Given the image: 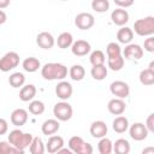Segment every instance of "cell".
I'll list each match as a JSON object with an SVG mask.
<instances>
[{"mask_svg": "<svg viewBox=\"0 0 154 154\" xmlns=\"http://www.w3.org/2000/svg\"><path fill=\"white\" fill-rule=\"evenodd\" d=\"M19 64V54L17 52H7L0 58V71L8 72Z\"/></svg>", "mask_w": 154, "mask_h": 154, "instance_id": "4", "label": "cell"}, {"mask_svg": "<svg viewBox=\"0 0 154 154\" xmlns=\"http://www.w3.org/2000/svg\"><path fill=\"white\" fill-rule=\"evenodd\" d=\"M23 69L24 71L29 72V73H32V72H36L40 67H41V63L37 58H34V57H29V58H25L23 60Z\"/></svg>", "mask_w": 154, "mask_h": 154, "instance_id": "20", "label": "cell"}, {"mask_svg": "<svg viewBox=\"0 0 154 154\" xmlns=\"http://www.w3.org/2000/svg\"><path fill=\"white\" fill-rule=\"evenodd\" d=\"M73 43V37L70 32L65 31V32H61L58 38H57V45L59 48H63V49H66L69 47H71V45Z\"/></svg>", "mask_w": 154, "mask_h": 154, "instance_id": "24", "label": "cell"}, {"mask_svg": "<svg viewBox=\"0 0 154 154\" xmlns=\"http://www.w3.org/2000/svg\"><path fill=\"white\" fill-rule=\"evenodd\" d=\"M143 57V48L137 43H128L123 51V58L128 60H140Z\"/></svg>", "mask_w": 154, "mask_h": 154, "instance_id": "7", "label": "cell"}, {"mask_svg": "<svg viewBox=\"0 0 154 154\" xmlns=\"http://www.w3.org/2000/svg\"><path fill=\"white\" fill-rule=\"evenodd\" d=\"M73 88L70 82L61 79L55 87V94L60 100H69L72 96Z\"/></svg>", "mask_w": 154, "mask_h": 154, "instance_id": "9", "label": "cell"}, {"mask_svg": "<svg viewBox=\"0 0 154 154\" xmlns=\"http://www.w3.org/2000/svg\"><path fill=\"white\" fill-rule=\"evenodd\" d=\"M97 150L100 154H109L113 152V143L109 138H107L106 136L105 137H101L99 143H97Z\"/></svg>", "mask_w": 154, "mask_h": 154, "instance_id": "28", "label": "cell"}, {"mask_svg": "<svg viewBox=\"0 0 154 154\" xmlns=\"http://www.w3.org/2000/svg\"><path fill=\"white\" fill-rule=\"evenodd\" d=\"M116 5H118L119 7L122 8H126V7H130L134 5V1L135 0H113Z\"/></svg>", "mask_w": 154, "mask_h": 154, "instance_id": "39", "label": "cell"}, {"mask_svg": "<svg viewBox=\"0 0 154 154\" xmlns=\"http://www.w3.org/2000/svg\"><path fill=\"white\" fill-rule=\"evenodd\" d=\"M69 75H70V77H71L72 81L78 82V81H82V79L84 78V76H85V70H84V67H83L82 65L75 64V65H72V66L70 67Z\"/></svg>", "mask_w": 154, "mask_h": 154, "instance_id": "23", "label": "cell"}, {"mask_svg": "<svg viewBox=\"0 0 154 154\" xmlns=\"http://www.w3.org/2000/svg\"><path fill=\"white\" fill-rule=\"evenodd\" d=\"M134 38V30L128 28V26H123L118 30L117 32V40L118 42L120 43H124V45H128L132 41Z\"/></svg>", "mask_w": 154, "mask_h": 154, "instance_id": "19", "label": "cell"}, {"mask_svg": "<svg viewBox=\"0 0 154 154\" xmlns=\"http://www.w3.org/2000/svg\"><path fill=\"white\" fill-rule=\"evenodd\" d=\"M91 153H93V147L90 143H87V142H84L82 144V147L78 152V154H91Z\"/></svg>", "mask_w": 154, "mask_h": 154, "instance_id": "40", "label": "cell"}, {"mask_svg": "<svg viewBox=\"0 0 154 154\" xmlns=\"http://www.w3.org/2000/svg\"><path fill=\"white\" fill-rule=\"evenodd\" d=\"M59 128H60V124H59L58 119H47L43 122V124L41 126V131L43 135L51 136V135L57 134Z\"/></svg>", "mask_w": 154, "mask_h": 154, "instance_id": "17", "label": "cell"}, {"mask_svg": "<svg viewBox=\"0 0 154 154\" xmlns=\"http://www.w3.org/2000/svg\"><path fill=\"white\" fill-rule=\"evenodd\" d=\"M53 114H54L55 119H58L59 122H67V120H70L72 118L73 109H72V106L69 102L63 100V101H60V102L54 105Z\"/></svg>", "mask_w": 154, "mask_h": 154, "instance_id": "3", "label": "cell"}, {"mask_svg": "<svg viewBox=\"0 0 154 154\" xmlns=\"http://www.w3.org/2000/svg\"><path fill=\"white\" fill-rule=\"evenodd\" d=\"M129 134H130V137L135 141H143L147 138L149 131L147 130L146 125L143 123H134L132 125H129Z\"/></svg>", "mask_w": 154, "mask_h": 154, "instance_id": "8", "label": "cell"}, {"mask_svg": "<svg viewBox=\"0 0 154 154\" xmlns=\"http://www.w3.org/2000/svg\"><path fill=\"white\" fill-rule=\"evenodd\" d=\"M29 150L31 154H43L46 150V147L42 142L41 137H32V141L29 146Z\"/></svg>", "mask_w": 154, "mask_h": 154, "instance_id": "27", "label": "cell"}, {"mask_svg": "<svg viewBox=\"0 0 154 154\" xmlns=\"http://www.w3.org/2000/svg\"><path fill=\"white\" fill-rule=\"evenodd\" d=\"M107 73H108V70L106 67L105 64H100V65H93L91 70H90V75L96 81H102L107 77Z\"/></svg>", "mask_w": 154, "mask_h": 154, "instance_id": "22", "label": "cell"}, {"mask_svg": "<svg viewBox=\"0 0 154 154\" xmlns=\"http://www.w3.org/2000/svg\"><path fill=\"white\" fill-rule=\"evenodd\" d=\"M36 43L42 49H51V48H53V46L55 43V40H54V37L51 32L42 31L36 36Z\"/></svg>", "mask_w": 154, "mask_h": 154, "instance_id": "11", "label": "cell"}, {"mask_svg": "<svg viewBox=\"0 0 154 154\" xmlns=\"http://www.w3.org/2000/svg\"><path fill=\"white\" fill-rule=\"evenodd\" d=\"M89 60H90V64L91 65H100V64H105L106 57H105V53L102 51L96 49V51H93L90 53Z\"/></svg>", "mask_w": 154, "mask_h": 154, "instance_id": "31", "label": "cell"}, {"mask_svg": "<svg viewBox=\"0 0 154 154\" xmlns=\"http://www.w3.org/2000/svg\"><path fill=\"white\" fill-rule=\"evenodd\" d=\"M28 122V111L24 108H16L11 113V123L18 128L24 125Z\"/></svg>", "mask_w": 154, "mask_h": 154, "instance_id": "15", "label": "cell"}, {"mask_svg": "<svg viewBox=\"0 0 154 154\" xmlns=\"http://www.w3.org/2000/svg\"><path fill=\"white\" fill-rule=\"evenodd\" d=\"M148 69H149V70H152V71H154V61H150V64H149Z\"/></svg>", "mask_w": 154, "mask_h": 154, "instance_id": "45", "label": "cell"}, {"mask_svg": "<svg viewBox=\"0 0 154 154\" xmlns=\"http://www.w3.org/2000/svg\"><path fill=\"white\" fill-rule=\"evenodd\" d=\"M91 47L90 43L85 40H77L71 45V52L72 54L77 55V57H84L90 52Z\"/></svg>", "mask_w": 154, "mask_h": 154, "instance_id": "12", "label": "cell"}, {"mask_svg": "<svg viewBox=\"0 0 154 154\" xmlns=\"http://www.w3.org/2000/svg\"><path fill=\"white\" fill-rule=\"evenodd\" d=\"M61 147H64V138L58 135H51V137L47 141L46 150L51 154L57 153Z\"/></svg>", "mask_w": 154, "mask_h": 154, "instance_id": "16", "label": "cell"}, {"mask_svg": "<svg viewBox=\"0 0 154 154\" xmlns=\"http://www.w3.org/2000/svg\"><path fill=\"white\" fill-rule=\"evenodd\" d=\"M8 83L11 87L13 88H19L23 87L25 83V76L22 72H13L10 77H8Z\"/></svg>", "mask_w": 154, "mask_h": 154, "instance_id": "29", "label": "cell"}, {"mask_svg": "<svg viewBox=\"0 0 154 154\" xmlns=\"http://www.w3.org/2000/svg\"><path fill=\"white\" fill-rule=\"evenodd\" d=\"M6 19H7L6 13H5L2 10H0V25H1V24H4V23L6 22Z\"/></svg>", "mask_w": 154, "mask_h": 154, "instance_id": "42", "label": "cell"}, {"mask_svg": "<svg viewBox=\"0 0 154 154\" xmlns=\"http://www.w3.org/2000/svg\"><path fill=\"white\" fill-rule=\"evenodd\" d=\"M67 67L60 63H47L41 67V76L47 81H61L67 76Z\"/></svg>", "mask_w": 154, "mask_h": 154, "instance_id": "1", "label": "cell"}, {"mask_svg": "<svg viewBox=\"0 0 154 154\" xmlns=\"http://www.w3.org/2000/svg\"><path fill=\"white\" fill-rule=\"evenodd\" d=\"M91 8L97 13H103L109 8V1L108 0H93Z\"/></svg>", "mask_w": 154, "mask_h": 154, "instance_id": "33", "label": "cell"}, {"mask_svg": "<svg viewBox=\"0 0 154 154\" xmlns=\"http://www.w3.org/2000/svg\"><path fill=\"white\" fill-rule=\"evenodd\" d=\"M146 128L149 132H154V113H150L146 120Z\"/></svg>", "mask_w": 154, "mask_h": 154, "instance_id": "38", "label": "cell"}, {"mask_svg": "<svg viewBox=\"0 0 154 154\" xmlns=\"http://www.w3.org/2000/svg\"><path fill=\"white\" fill-rule=\"evenodd\" d=\"M109 90L112 95L119 99H126L130 94V87L124 81H114L109 85Z\"/></svg>", "mask_w": 154, "mask_h": 154, "instance_id": "6", "label": "cell"}, {"mask_svg": "<svg viewBox=\"0 0 154 154\" xmlns=\"http://www.w3.org/2000/svg\"><path fill=\"white\" fill-rule=\"evenodd\" d=\"M143 154H154V148L153 147H150V148H146V149H143V152H142Z\"/></svg>", "mask_w": 154, "mask_h": 154, "instance_id": "44", "label": "cell"}, {"mask_svg": "<svg viewBox=\"0 0 154 154\" xmlns=\"http://www.w3.org/2000/svg\"><path fill=\"white\" fill-rule=\"evenodd\" d=\"M111 19H112L113 24H116L118 26H123L129 22V13H128L126 10H124L122 7H118V8L112 11Z\"/></svg>", "mask_w": 154, "mask_h": 154, "instance_id": "14", "label": "cell"}, {"mask_svg": "<svg viewBox=\"0 0 154 154\" xmlns=\"http://www.w3.org/2000/svg\"><path fill=\"white\" fill-rule=\"evenodd\" d=\"M36 95V87L34 84H26V85H23L20 88V91H19V99L23 101V102H29L31 101Z\"/></svg>", "mask_w": 154, "mask_h": 154, "instance_id": "18", "label": "cell"}, {"mask_svg": "<svg viewBox=\"0 0 154 154\" xmlns=\"http://www.w3.org/2000/svg\"><path fill=\"white\" fill-rule=\"evenodd\" d=\"M95 24V18L89 12H81L75 17V25L81 30H89Z\"/></svg>", "mask_w": 154, "mask_h": 154, "instance_id": "5", "label": "cell"}, {"mask_svg": "<svg viewBox=\"0 0 154 154\" xmlns=\"http://www.w3.org/2000/svg\"><path fill=\"white\" fill-rule=\"evenodd\" d=\"M113 150L117 154H129L130 152V143L125 138H118L113 143Z\"/></svg>", "mask_w": 154, "mask_h": 154, "instance_id": "25", "label": "cell"}, {"mask_svg": "<svg viewBox=\"0 0 154 154\" xmlns=\"http://www.w3.org/2000/svg\"><path fill=\"white\" fill-rule=\"evenodd\" d=\"M140 82L143 85H152L154 84V71L149 69H144L140 72Z\"/></svg>", "mask_w": 154, "mask_h": 154, "instance_id": "30", "label": "cell"}, {"mask_svg": "<svg viewBox=\"0 0 154 154\" xmlns=\"http://www.w3.org/2000/svg\"><path fill=\"white\" fill-rule=\"evenodd\" d=\"M89 131L94 138H101V137H105L107 135L108 128L103 120H95L91 123Z\"/></svg>", "mask_w": 154, "mask_h": 154, "instance_id": "13", "label": "cell"}, {"mask_svg": "<svg viewBox=\"0 0 154 154\" xmlns=\"http://www.w3.org/2000/svg\"><path fill=\"white\" fill-rule=\"evenodd\" d=\"M112 126H113V130L116 132L123 134V132H125L129 129V120H128L126 117H124V116L120 114V116L116 117V119L113 120Z\"/></svg>", "mask_w": 154, "mask_h": 154, "instance_id": "21", "label": "cell"}, {"mask_svg": "<svg viewBox=\"0 0 154 154\" xmlns=\"http://www.w3.org/2000/svg\"><path fill=\"white\" fill-rule=\"evenodd\" d=\"M124 58L123 55H116V57H108L107 58V65L112 71H119L124 66Z\"/></svg>", "mask_w": 154, "mask_h": 154, "instance_id": "26", "label": "cell"}, {"mask_svg": "<svg viewBox=\"0 0 154 154\" xmlns=\"http://www.w3.org/2000/svg\"><path fill=\"white\" fill-rule=\"evenodd\" d=\"M107 109L111 114L114 116H120L125 112L126 109V103L124 101V99H119V97H114L112 100L108 101L107 103Z\"/></svg>", "mask_w": 154, "mask_h": 154, "instance_id": "10", "label": "cell"}, {"mask_svg": "<svg viewBox=\"0 0 154 154\" xmlns=\"http://www.w3.org/2000/svg\"><path fill=\"white\" fill-rule=\"evenodd\" d=\"M84 143V140L81 137V136H72L70 140H69V148L71 149L72 153H77L79 152L82 144Z\"/></svg>", "mask_w": 154, "mask_h": 154, "instance_id": "34", "label": "cell"}, {"mask_svg": "<svg viewBox=\"0 0 154 154\" xmlns=\"http://www.w3.org/2000/svg\"><path fill=\"white\" fill-rule=\"evenodd\" d=\"M143 47H144V51H147L149 53H153L154 52V37H153V35L152 36H148V38L144 40Z\"/></svg>", "mask_w": 154, "mask_h": 154, "instance_id": "37", "label": "cell"}, {"mask_svg": "<svg viewBox=\"0 0 154 154\" xmlns=\"http://www.w3.org/2000/svg\"><path fill=\"white\" fill-rule=\"evenodd\" d=\"M10 2H11V0H0V10L6 8L10 5Z\"/></svg>", "mask_w": 154, "mask_h": 154, "instance_id": "43", "label": "cell"}, {"mask_svg": "<svg viewBox=\"0 0 154 154\" xmlns=\"http://www.w3.org/2000/svg\"><path fill=\"white\" fill-rule=\"evenodd\" d=\"M8 131V124L4 118H0V136L5 135Z\"/></svg>", "mask_w": 154, "mask_h": 154, "instance_id": "41", "label": "cell"}, {"mask_svg": "<svg viewBox=\"0 0 154 154\" xmlns=\"http://www.w3.org/2000/svg\"><path fill=\"white\" fill-rule=\"evenodd\" d=\"M61 1H67V0H61Z\"/></svg>", "mask_w": 154, "mask_h": 154, "instance_id": "46", "label": "cell"}, {"mask_svg": "<svg viewBox=\"0 0 154 154\" xmlns=\"http://www.w3.org/2000/svg\"><path fill=\"white\" fill-rule=\"evenodd\" d=\"M29 112L35 116H40L45 112V103L40 100H31L29 103Z\"/></svg>", "mask_w": 154, "mask_h": 154, "instance_id": "32", "label": "cell"}, {"mask_svg": "<svg viewBox=\"0 0 154 154\" xmlns=\"http://www.w3.org/2000/svg\"><path fill=\"white\" fill-rule=\"evenodd\" d=\"M106 53L107 57H116V55H120L122 54V48L119 46V43L116 42H109L106 47Z\"/></svg>", "mask_w": 154, "mask_h": 154, "instance_id": "36", "label": "cell"}, {"mask_svg": "<svg viewBox=\"0 0 154 154\" xmlns=\"http://www.w3.org/2000/svg\"><path fill=\"white\" fill-rule=\"evenodd\" d=\"M134 30L138 36H152L154 34V17L147 16L134 23Z\"/></svg>", "mask_w": 154, "mask_h": 154, "instance_id": "2", "label": "cell"}, {"mask_svg": "<svg viewBox=\"0 0 154 154\" xmlns=\"http://www.w3.org/2000/svg\"><path fill=\"white\" fill-rule=\"evenodd\" d=\"M17 153H20V150L13 147L8 141L0 142V154H17Z\"/></svg>", "mask_w": 154, "mask_h": 154, "instance_id": "35", "label": "cell"}]
</instances>
